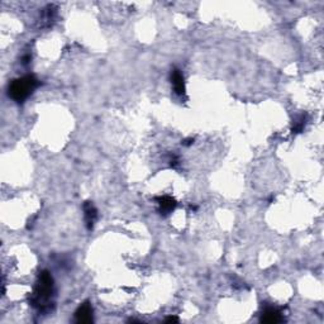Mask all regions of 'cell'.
Here are the masks:
<instances>
[{"label":"cell","instance_id":"1","mask_svg":"<svg viewBox=\"0 0 324 324\" xmlns=\"http://www.w3.org/2000/svg\"><path fill=\"white\" fill-rule=\"evenodd\" d=\"M54 294V277H52V275L47 270L42 271V272L39 273L38 281H37L36 286H34L33 294H32V297H30V303L39 312L51 310V305L54 304V301H52Z\"/></svg>","mask_w":324,"mask_h":324},{"label":"cell","instance_id":"2","mask_svg":"<svg viewBox=\"0 0 324 324\" xmlns=\"http://www.w3.org/2000/svg\"><path fill=\"white\" fill-rule=\"evenodd\" d=\"M38 84V80L33 75H27L23 76V78L15 79L9 84L8 94H9V96L14 102L23 103L30 94L36 90Z\"/></svg>","mask_w":324,"mask_h":324},{"label":"cell","instance_id":"3","mask_svg":"<svg viewBox=\"0 0 324 324\" xmlns=\"http://www.w3.org/2000/svg\"><path fill=\"white\" fill-rule=\"evenodd\" d=\"M76 323H91L94 321L93 306L89 301L81 304L75 313Z\"/></svg>","mask_w":324,"mask_h":324},{"label":"cell","instance_id":"4","mask_svg":"<svg viewBox=\"0 0 324 324\" xmlns=\"http://www.w3.org/2000/svg\"><path fill=\"white\" fill-rule=\"evenodd\" d=\"M82 209H84V218L86 228L91 231L96 219H98V210H96V208L94 207L91 201H85L84 205H82Z\"/></svg>","mask_w":324,"mask_h":324},{"label":"cell","instance_id":"5","mask_svg":"<svg viewBox=\"0 0 324 324\" xmlns=\"http://www.w3.org/2000/svg\"><path fill=\"white\" fill-rule=\"evenodd\" d=\"M156 200L157 203H159V212L161 216H168V214H171L177 205L176 200L168 195L159 196V198H156Z\"/></svg>","mask_w":324,"mask_h":324},{"label":"cell","instance_id":"6","mask_svg":"<svg viewBox=\"0 0 324 324\" xmlns=\"http://www.w3.org/2000/svg\"><path fill=\"white\" fill-rule=\"evenodd\" d=\"M171 84L176 95H185V81H184V76L179 69H174L171 71Z\"/></svg>","mask_w":324,"mask_h":324},{"label":"cell","instance_id":"7","mask_svg":"<svg viewBox=\"0 0 324 324\" xmlns=\"http://www.w3.org/2000/svg\"><path fill=\"white\" fill-rule=\"evenodd\" d=\"M261 322H264V323H279V322H282L281 313L275 308H267L262 313Z\"/></svg>","mask_w":324,"mask_h":324},{"label":"cell","instance_id":"8","mask_svg":"<svg viewBox=\"0 0 324 324\" xmlns=\"http://www.w3.org/2000/svg\"><path fill=\"white\" fill-rule=\"evenodd\" d=\"M306 124V117L305 115H299L297 118L294 119V123H293V133H300L304 129Z\"/></svg>","mask_w":324,"mask_h":324},{"label":"cell","instance_id":"9","mask_svg":"<svg viewBox=\"0 0 324 324\" xmlns=\"http://www.w3.org/2000/svg\"><path fill=\"white\" fill-rule=\"evenodd\" d=\"M168 162H170V166H171V167H176V166L179 165V159H177L176 155H171L170 159H168Z\"/></svg>","mask_w":324,"mask_h":324},{"label":"cell","instance_id":"10","mask_svg":"<svg viewBox=\"0 0 324 324\" xmlns=\"http://www.w3.org/2000/svg\"><path fill=\"white\" fill-rule=\"evenodd\" d=\"M166 322H168V323H176V322H179V319H177V317H168Z\"/></svg>","mask_w":324,"mask_h":324},{"label":"cell","instance_id":"11","mask_svg":"<svg viewBox=\"0 0 324 324\" xmlns=\"http://www.w3.org/2000/svg\"><path fill=\"white\" fill-rule=\"evenodd\" d=\"M192 142H194V139H191V138H188V139H185V141L183 142V144H184V146H190V144H191Z\"/></svg>","mask_w":324,"mask_h":324}]
</instances>
